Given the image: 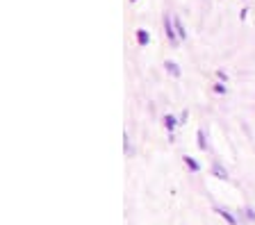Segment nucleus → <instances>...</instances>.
<instances>
[{
  "instance_id": "5",
  "label": "nucleus",
  "mask_w": 255,
  "mask_h": 225,
  "mask_svg": "<svg viewBox=\"0 0 255 225\" xmlns=\"http://www.w3.org/2000/svg\"><path fill=\"white\" fill-rule=\"evenodd\" d=\"M182 161H185V166L187 168H189V171L191 173H201V164H198V161L196 159H194V157H189V155H185V157H182Z\"/></svg>"
},
{
  "instance_id": "14",
  "label": "nucleus",
  "mask_w": 255,
  "mask_h": 225,
  "mask_svg": "<svg viewBox=\"0 0 255 225\" xmlns=\"http://www.w3.org/2000/svg\"><path fill=\"white\" fill-rule=\"evenodd\" d=\"M187 118H189V112L185 109V112L180 114V118H178V121H180V125H182V123H187Z\"/></svg>"
},
{
  "instance_id": "1",
  "label": "nucleus",
  "mask_w": 255,
  "mask_h": 225,
  "mask_svg": "<svg viewBox=\"0 0 255 225\" xmlns=\"http://www.w3.org/2000/svg\"><path fill=\"white\" fill-rule=\"evenodd\" d=\"M162 23H164V34L171 41V46H180V37H178V30H175L173 18H171L169 14H164V16H162Z\"/></svg>"
},
{
  "instance_id": "12",
  "label": "nucleus",
  "mask_w": 255,
  "mask_h": 225,
  "mask_svg": "<svg viewBox=\"0 0 255 225\" xmlns=\"http://www.w3.org/2000/svg\"><path fill=\"white\" fill-rule=\"evenodd\" d=\"M123 146H126V155H130V139H128V134H123Z\"/></svg>"
},
{
  "instance_id": "7",
  "label": "nucleus",
  "mask_w": 255,
  "mask_h": 225,
  "mask_svg": "<svg viewBox=\"0 0 255 225\" xmlns=\"http://www.w3.org/2000/svg\"><path fill=\"white\" fill-rule=\"evenodd\" d=\"M137 43L141 46V48H146L150 43V34H148V30H137Z\"/></svg>"
},
{
  "instance_id": "9",
  "label": "nucleus",
  "mask_w": 255,
  "mask_h": 225,
  "mask_svg": "<svg viewBox=\"0 0 255 225\" xmlns=\"http://www.w3.org/2000/svg\"><path fill=\"white\" fill-rule=\"evenodd\" d=\"M196 139H198V148H201V150H210V144H207L205 132H203V130H198V132H196Z\"/></svg>"
},
{
  "instance_id": "13",
  "label": "nucleus",
  "mask_w": 255,
  "mask_h": 225,
  "mask_svg": "<svg viewBox=\"0 0 255 225\" xmlns=\"http://www.w3.org/2000/svg\"><path fill=\"white\" fill-rule=\"evenodd\" d=\"M217 77L221 82H228V75H226V71H217Z\"/></svg>"
},
{
  "instance_id": "10",
  "label": "nucleus",
  "mask_w": 255,
  "mask_h": 225,
  "mask_svg": "<svg viewBox=\"0 0 255 225\" xmlns=\"http://www.w3.org/2000/svg\"><path fill=\"white\" fill-rule=\"evenodd\" d=\"M226 91H228V86L223 84V82H217V84H214V93H219V96H226Z\"/></svg>"
},
{
  "instance_id": "8",
  "label": "nucleus",
  "mask_w": 255,
  "mask_h": 225,
  "mask_svg": "<svg viewBox=\"0 0 255 225\" xmlns=\"http://www.w3.org/2000/svg\"><path fill=\"white\" fill-rule=\"evenodd\" d=\"M173 23H175V30H178V37H180V41H185V39H187V30H185V25H182V21L178 16H173Z\"/></svg>"
},
{
  "instance_id": "16",
  "label": "nucleus",
  "mask_w": 255,
  "mask_h": 225,
  "mask_svg": "<svg viewBox=\"0 0 255 225\" xmlns=\"http://www.w3.org/2000/svg\"><path fill=\"white\" fill-rule=\"evenodd\" d=\"M130 2H137V0H130Z\"/></svg>"
},
{
  "instance_id": "3",
  "label": "nucleus",
  "mask_w": 255,
  "mask_h": 225,
  "mask_svg": "<svg viewBox=\"0 0 255 225\" xmlns=\"http://www.w3.org/2000/svg\"><path fill=\"white\" fill-rule=\"evenodd\" d=\"M212 175L219 177V180H223V182H228V180H230L228 171L221 166V161H214V164H212Z\"/></svg>"
},
{
  "instance_id": "11",
  "label": "nucleus",
  "mask_w": 255,
  "mask_h": 225,
  "mask_svg": "<svg viewBox=\"0 0 255 225\" xmlns=\"http://www.w3.org/2000/svg\"><path fill=\"white\" fill-rule=\"evenodd\" d=\"M244 216L249 221H255V209L253 207H244Z\"/></svg>"
},
{
  "instance_id": "2",
  "label": "nucleus",
  "mask_w": 255,
  "mask_h": 225,
  "mask_svg": "<svg viewBox=\"0 0 255 225\" xmlns=\"http://www.w3.org/2000/svg\"><path fill=\"white\" fill-rule=\"evenodd\" d=\"M214 212H217L219 216H221L223 221L228 225H239V221H237V216H233V212L230 209H226V207H219V205H214Z\"/></svg>"
},
{
  "instance_id": "15",
  "label": "nucleus",
  "mask_w": 255,
  "mask_h": 225,
  "mask_svg": "<svg viewBox=\"0 0 255 225\" xmlns=\"http://www.w3.org/2000/svg\"><path fill=\"white\" fill-rule=\"evenodd\" d=\"M246 16H249V9H242V11H239V21H244Z\"/></svg>"
},
{
  "instance_id": "6",
  "label": "nucleus",
  "mask_w": 255,
  "mask_h": 225,
  "mask_svg": "<svg viewBox=\"0 0 255 225\" xmlns=\"http://www.w3.org/2000/svg\"><path fill=\"white\" fill-rule=\"evenodd\" d=\"M178 125H180V121H178L173 114H166V116H164V128L169 130V134H173V130L178 128Z\"/></svg>"
},
{
  "instance_id": "4",
  "label": "nucleus",
  "mask_w": 255,
  "mask_h": 225,
  "mask_svg": "<svg viewBox=\"0 0 255 225\" xmlns=\"http://www.w3.org/2000/svg\"><path fill=\"white\" fill-rule=\"evenodd\" d=\"M164 69H166V73H169L171 77H175V80H178V77H180V75H182L180 66L175 64V62H164Z\"/></svg>"
}]
</instances>
